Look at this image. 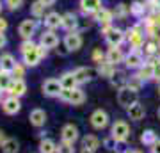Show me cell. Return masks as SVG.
<instances>
[{
    "mask_svg": "<svg viewBox=\"0 0 160 153\" xmlns=\"http://www.w3.org/2000/svg\"><path fill=\"white\" fill-rule=\"evenodd\" d=\"M41 89H43V94L48 98H55V96H61V93H62V84H61V80L59 79H46L41 85Z\"/></svg>",
    "mask_w": 160,
    "mask_h": 153,
    "instance_id": "obj_6",
    "label": "cell"
},
{
    "mask_svg": "<svg viewBox=\"0 0 160 153\" xmlns=\"http://www.w3.org/2000/svg\"><path fill=\"white\" fill-rule=\"evenodd\" d=\"M126 114H128V118L132 119V121H141V119H144V116H146V109H144L142 103H133L132 107L126 109Z\"/></svg>",
    "mask_w": 160,
    "mask_h": 153,
    "instance_id": "obj_20",
    "label": "cell"
},
{
    "mask_svg": "<svg viewBox=\"0 0 160 153\" xmlns=\"http://www.w3.org/2000/svg\"><path fill=\"white\" fill-rule=\"evenodd\" d=\"M139 77L142 80H151V79H155V64H151V63H144L141 68H139Z\"/></svg>",
    "mask_w": 160,
    "mask_h": 153,
    "instance_id": "obj_29",
    "label": "cell"
},
{
    "mask_svg": "<svg viewBox=\"0 0 160 153\" xmlns=\"http://www.w3.org/2000/svg\"><path fill=\"white\" fill-rule=\"evenodd\" d=\"M144 85V80L139 77V75H132V77H128V82H126V87H130V89L133 91H141V87Z\"/></svg>",
    "mask_w": 160,
    "mask_h": 153,
    "instance_id": "obj_33",
    "label": "cell"
},
{
    "mask_svg": "<svg viewBox=\"0 0 160 153\" xmlns=\"http://www.w3.org/2000/svg\"><path fill=\"white\" fill-rule=\"evenodd\" d=\"M96 73L100 75V77H103V79H110V77L116 73V66L114 64H110L109 61H103V63L98 64Z\"/></svg>",
    "mask_w": 160,
    "mask_h": 153,
    "instance_id": "obj_25",
    "label": "cell"
},
{
    "mask_svg": "<svg viewBox=\"0 0 160 153\" xmlns=\"http://www.w3.org/2000/svg\"><path fill=\"white\" fill-rule=\"evenodd\" d=\"M45 9H46V7L41 4L39 0L34 2V4L30 6V13H32V16H34V18H45Z\"/></svg>",
    "mask_w": 160,
    "mask_h": 153,
    "instance_id": "obj_36",
    "label": "cell"
},
{
    "mask_svg": "<svg viewBox=\"0 0 160 153\" xmlns=\"http://www.w3.org/2000/svg\"><path fill=\"white\" fill-rule=\"evenodd\" d=\"M16 66V59L12 54H2L0 55V69L4 71H12V68Z\"/></svg>",
    "mask_w": 160,
    "mask_h": 153,
    "instance_id": "obj_28",
    "label": "cell"
},
{
    "mask_svg": "<svg viewBox=\"0 0 160 153\" xmlns=\"http://www.w3.org/2000/svg\"><path fill=\"white\" fill-rule=\"evenodd\" d=\"M59 100H62L66 103H71V105H82L86 102V93L80 89V87H75V89H62Z\"/></svg>",
    "mask_w": 160,
    "mask_h": 153,
    "instance_id": "obj_2",
    "label": "cell"
},
{
    "mask_svg": "<svg viewBox=\"0 0 160 153\" xmlns=\"http://www.w3.org/2000/svg\"><path fill=\"white\" fill-rule=\"evenodd\" d=\"M6 43H7V39H6V34L4 32H0V50L6 46Z\"/></svg>",
    "mask_w": 160,
    "mask_h": 153,
    "instance_id": "obj_48",
    "label": "cell"
},
{
    "mask_svg": "<svg viewBox=\"0 0 160 153\" xmlns=\"http://www.w3.org/2000/svg\"><path fill=\"white\" fill-rule=\"evenodd\" d=\"M4 93H6V91H2V89H0V103L4 102V100H2V96H4Z\"/></svg>",
    "mask_w": 160,
    "mask_h": 153,
    "instance_id": "obj_53",
    "label": "cell"
},
{
    "mask_svg": "<svg viewBox=\"0 0 160 153\" xmlns=\"http://www.w3.org/2000/svg\"><path fill=\"white\" fill-rule=\"evenodd\" d=\"M102 144H103L105 148H107V150H114L116 144H118V141H116V139H114L112 135H109V137H105V139L102 141Z\"/></svg>",
    "mask_w": 160,
    "mask_h": 153,
    "instance_id": "obj_42",
    "label": "cell"
},
{
    "mask_svg": "<svg viewBox=\"0 0 160 153\" xmlns=\"http://www.w3.org/2000/svg\"><path fill=\"white\" fill-rule=\"evenodd\" d=\"M32 46H36L34 43H32V39H23V43L22 45H20V52H27V50H30V48H32Z\"/></svg>",
    "mask_w": 160,
    "mask_h": 153,
    "instance_id": "obj_45",
    "label": "cell"
},
{
    "mask_svg": "<svg viewBox=\"0 0 160 153\" xmlns=\"http://www.w3.org/2000/svg\"><path fill=\"white\" fill-rule=\"evenodd\" d=\"M20 151V142L12 137H7V141L2 146V153H18Z\"/></svg>",
    "mask_w": 160,
    "mask_h": 153,
    "instance_id": "obj_32",
    "label": "cell"
},
{
    "mask_svg": "<svg viewBox=\"0 0 160 153\" xmlns=\"http://www.w3.org/2000/svg\"><path fill=\"white\" fill-rule=\"evenodd\" d=\"M144 32L142 28H141V25H133V27H130L128 30H126V39H128V43H130L132 50H141L144 46Z\"/></svg>",
    "mask_w": 160,
    "mask_h": 153,
    "instance_id": "obj_3",
    "label": "cell"
},
{
    "mask_svg": "<svg viewBox=\"0 0 160 153\" xmlns=\"http://www.w3.org/2000/svg\"><path fill=\"white\" fill-rule=\"evenodd\" d=\"M22 2L23 0H6V6L11 9V11H16L18 7L22 6Z\"/></svg>",
    "mask_w": 160,
    "mask_h": 153,
    "instance_id": "obj_44",
    "label": "cell"
},
{
    "mask_svg": "<svg viewBox=\"0 0 160 153\" xmlns=\"http://www.w3.org/2000/svg\"><path fill=\"white\" fill-rule=\"evenodd\" d=\"M128 14H130V7L126 6V4H118V6H116V11H114L116 18L123 20V18H126Z\"/></svg>",
    "mask_w": 160,
    "mask_h": 153,
    "instance_id": "obj_37",
    "label": "cell"
},
{
    "mask_svg": "<svg viewBox=\"0 0 160 153\" xmlns=\"http://www.w3.org/2000/svg\"><path fill=\"white\" fill-rule=\"evenodd\" d=\"M11 75H12V79H23V77H25V64L16 63V66L12 68Z\"/></svg>",
    "mask_w": 160,
    "mask_h": 153,
    "instance_id": "obj_39",
    "label": "cell"
},
{
    "mask_svg": "<svg viewBox=\"0 0 160 153\" xmlns=\"http://www.w3.org/2000/svg\"><path fill=\"white\" fill-rule=\"evenodd\" d=\"M39 153H57V144L52 139H41L39 141Z\"/></svg>",
    "mask_w": 160,
    "mask_h": 153,
    "instance_id": "obj_30",
    "label": "cell"
},
{
    "mask_svg": "<svg viewBox=\"0 0 160 153\" xmlns=\"http://www.w3.org/2000/svg\"><path fill=\"white\" fill-rule=\"evenodd\" d=\"M92 61H94V63H103V61H105V54H103L102 50H100V48H96V50L92 52Z\"/></svg>",
    "mask_w": 160,
    "mask_h": 153,
    "instance_id": "obj_43",
    "label": "cell"
},
{
    "mask_svg": "<svg viewBox=\"0 0 160 153\" xmlns=\"http://www.w3.org/2000/svg\"><path fill=\"white\" fill-rule=\"evenodd\" d=\"M92 18H94L96 22H100V25H109V23H112V20H114V13L109 11V9H105V7H102L100 11H96L92 14Z\"/></svg>",
    "mask_w": 160,
    "mask_h": 153,
    "instance_id": "obj_24",
    "label": "cell"
},
{
    "mask_svg": "<svg viewBox=\"0 0 160 153\" xmlns=\"http://www.w3.org/2000/svg\"><path fill=\"white\" fill-rule=\"evenodd\" d=\"M82 36H80L78 30H75V32H68V34L64 36V46H66V50L68 52H77L82 48Z\"/></svg>",
    "mask_w": 160,
    "mask_h": 153,
    "instance_id": "obj_8",
    "label": "cell"
},
{
    "mask_svg": "<svg viewBox=\"0 0 160 153\" xmlns=\"http://www.w3.org/2000/svg\"><path fill=\"white\" fill-rule=\"evenodd\" d=\"M29 119H30V125L39 128V126H43L46 123V112L43 109H34V110H30Z\"/></svg>",
    "mask_w": 160,
    "mask_h": 153,
    "instance_id": "obj_22",
    "label": "cell"
},
{
    "mask_svg": "<svg viewBox=\"0 0 160 153\" xmlns=\"http://www.w3.org/2000/svg\"><path fill=\"white\" fill-rule=\"evenodd\" d=\"M144 11H146V4H142V2H133L130 6V14L135 18H142Z\"/></svg>",
    "mask_w": 160,
    "mask_h": 153,
    "instance_id": "obj_35",
    "label": "cell"
},
{
    "mask_svg": "<svg viewBox=\"0 0 160 153\" xmlns=\"http://www.w3.org/2000/svg\"><path fill=\"white\" fill-rule=\"evenodd\" d=\"M157 93H158V96H160V82L157 84Z\"/></svg>",
    "mask_w": 160,
    "mask_h": 153,
    "instance_id": "obj_54",
    "label": "cell"
},
{
    "mask_svg": "<svg viewBox=\"0 0 160 153\" xmlns=\"http://www.w3.org/2000/svg\"><path fill=\"white\" fill-rule=\"evenodd\" d=\"M22 57H23V64H25V66L34 68V66H38V64L41 63L43 57H46V48L41 46V45H36V46H32L30 50L23 52Z\"/></svg>",
    "mask_w": 160,
    "mask_h": 153,
    "instance_id": "obj_1",
    "label": "cell"
},
{
    "mask_svg": "<svg viewBox=\"0 0 160 153\" xmlns=\"http://www.w3.org/2000/svg\"><path fill=\"white\" fill-rule=\"evenodd\" d=\"M73 73H75V79H77V84L82 85V84H87V82H91L94 79L96 69L87 68V66H80V68L73 69Z\"/></svg>",
    "mask_w": 160,
    "mask_h": 153,
    "instance_id": "obj_11",
    "label": "cell"
},
{
    "mask_svg": "<svg viewBox=\"0 0 160 153\" xmlns=\"http://www.w3.org/2000/svg\"><path fill=\"white\" fill-rule=\"evenodd\" d=\"M144 55H148V57L158 55V45H157V43H153V41L146 43V45H144Z\"/></svg>",
    "mask_w": 160,
    "mask_h": 153,
    "instance_id": "obj_38",
    "label": "cell"
},
{
    "mask_svg": "<svg viewBox=\"0 0 160 153\" xmlns=\"http://www.w3.org/2000/svg\"><path fill=\"white\" fill-rule=\"evenodd\" d=\"M0 11H2V2H0Z\"/></svg>",
    "mask_w": 160,
    "mask_h": 153,
    "instance_id": "obj_57",
    "label": "cell"
},
{
    "mask_svg": "<svg viewBox=\"0 0 160 153\" xmlns=\"http://www.w3.org/2000/svg\"><path fill=\"white\" fill-rule=\"evenodd\" d=\"M157 141H158V137H157V134H155L153 130H144L142 134H141V142H142L144 146L151 148Z\"/></svg>",
    "mask_w": 160,
    "mask_h": 153,
    "instance_id": "obj_31",
    "label": "cell"
},
{
    "mask_svg": "<svg viewBox=\"0 0 160 153\" xmlns=\"http://www.w3.org/2000/svg\"><path fill=\"white\" fill-rule=\"evenodd\" d=\"M7 141V137H6V134H4V132L0 130V148L4 146V142Z\"/></svg>",
    "mask_w": 160,
    "mask_h": 153,
    "instance_id": "obj_50",
    "label": "cell"
},
{
    "mask_svg": "<svg viewBox=\"0 0 160 153\" xmlns=\"http://www.w3.org/2000/svg\"><path fill=\"white\" fill-rule=\"evenodd\" d=\"M157 45H158V52H160V38H158V43H157Z\"/></svg>",
    "mask_w": 160,
    "mask_h": 153,
    "instance_id": "obj_55",
    "label": "cell"
},
{
    "mask_svg": "<svg viewBox=\"0 0 160 153\" xmlns=\"http://www.w3.org/2000/svg\"><path fill=\"white\" fill-rule=\"evenodd\" d=\"M2 110L7 114V116H14L22 110V102H20V98L18 96H9L2 102Z\"/></svg>",
    "mask_w": 160,
    "mask_h": 153,
    "instance_id": "obj_10",
    "label": "cell"
},
{
    "mask_svg": "<svg viewBox=\"0 0 160 153\" xmlns=\"http://www.w3.org/2000/svg\"><path fill=\"white\" fill-rule=\"evenodd\" d=\"M43 22H45V27L48 28V30H55V28L62 27V14L52 11V13H48V14L45 16Z\"/></svg>",
    "mask_w": 160,
    "mask_h": 153,
    "instance_id": "obj_18",
    "label": "cell"
},
{
    "mask_svg": "<svg viewBox=\"0 0 160 153\" xmlns=\"http://www.w3.org/2000/svg\"><path fill=\"white\" fill-rule=\"evenodd\" d=\"M36 28H38L36 20L27 18V20H23V22L20 23V27H18V34L22 36L23 39H32V36L36 34Z\"/></svg>",
    "mask_w": 160,
    "mask_h": 153,
    "instance_id": "obj_12",
    "label": "cell"
},
{
    "mask_svg": "<svg viewBox=\"0 0 160 153\" xmlns=\"http://www.w3.org/2000/svg\"><path fill=\"white\" fill-rule=\"evenodd\" d=\"M80 153H94V151H91V150H86V148H82V150H80Z\"/></svg>",
    "mask_w": 160,
    "mask_h": 153,
    "instance_id": "obj_52",
    "label": "cell"
},
{
    "mask_svg": "<svg viewBox=\"0 0 160 153\" xmlns=\"http://www.w3.org/2000/svg\"><path fill=\"white\" fill-rule=\"evenodd\" d=\"M125 54H123V50H121L119 46H110L109 50H107V54H105V61H109L110 64H119V63H125Z\"/></svg>",
    "mask_w": 160,
    "mask_h": 153,
    "instance_id": "obj_15",
    "label": "cell"
},
{
    "mask_svg": "<svg viewBox=\"0 0 160 153\" xmlns=\"http://www.w3.org/2000/svg\"><path fill=\"white\" fill-rule=\"evenodd\" d=\"M11 82H12L11 71H4V69H0V89L7 91L9 89V85H11Z\"/></svg>",
    "mask_w": 160,
    "mask_h": 153,
    "instance_id": "obj_34",
    "label": "cell"
},
{
    "mask_svg": "<svg viewBox=\"0 0 160 153\" xmlns=\"http://www.w3.org/2000/svg\"><path fill=\"white\" fill-rule=\"evenodd\" d=\"M75 144H69V142L61 141L57 144V153H75Z\"/></svg>",
    "mask_w": 160,
    "mask_h": 153,
    "instance_id": "obj_40",
    "label": "cell"
},
{
    "mask_svg": "<svg viewBox=\"0 0 160 153\" xmlns=\"http://www.w3.org/2000/svg\"><path fill=\"white\" fill-rule=\"evenodd\" d=\"M89 121H91V126L94 130H103V128L109 126V114L105 112L103 109H96V110L91 114Z\"/></svg>",
    "mask_w": 160,
    "mask_h": 153,
    "instance_id": "obj_7",
    "label": "cell"
},
{
    "mask_svg": "<svg viewBox=\"0 0 160 153\" xmlns=\"http://www.w3.org/2000/svg\"><path fill=\"white\" fill-rule=\"evenodd\" d=\"M137 102H139V93L137 91L130 89V87H123V89L118 91V103H119L121 107L128 109Z\"/></svg>",
    "mask_w": 160,
    "mask_h": 153,
    "instance_id": "obj_5",
    "label": "cell"
},
{
    "mask_svg": "<svg viewBox=\"0 0 160 153\" xmlns=\"http://www.w3.org/2000/svg\"><path fill=\"white\" fill-rule=\"evenodd\" d=\"M157 114H158V119H160V107H158V112H157Z\"/></svg>",
    "mask_w": 160,
    "mask_h": 153,
    "instance_id": "obj_56",
    "label": "cell"
},
{
    "mask_svg": "<svg viewBox=\"0 0 160 153\" xmlns=\"http://www.w3.org/2000/svg\"><path fill=\"white\" fill-rule=\"evenodd\" d=\"M146 23H153L155 27H158V28H160V9L153 11V14H151V16L146 18Z\"/></svg>",
    "mask_w": 160,
    "mask_h": 153,
    "instance_id": "obj_41",
    "label": "cell"
},
{
    "mask_svg": "<svg viewBox=\"0 0 160 153\" xmlns=\"http://www.w3.org/2000/svg\"><path fill=\"white\" fill-rule=\"evenodd\" d=\"M110 135L114 137L118 142H125L128 137H130V126L126 121L123 119H118L112 123V128H110Z\"/></svg>",
    "mask_w": 160,
    "mask_h": 153,
    "instance_id": "obj_4",
    "label": "cell"
},
{
    "mask_svg": "<svg viewBox=\"0 0 160 153\" xmlns=\"http://www.w3.org/2000/svg\"><path fill=\"white\" fill-rule=\"evenodd\" d=\"M109 80H110V84H112V87H116V89L119 91V89H123V87H126L128 77H126V73L123 69H116V73L112 75Z\"/></svg>",
    "mask_w": 160,
    "mask_h": 153,
    "instance_id": "obj_23",
    "label": "cell"
},
{
    "mask_svg": "<svg viewBox=\"0 0 160 153\" xmlns=\"http://www.w3.org/2000/svg\"><path fill=\"white\" fill-rule=\"evenodd\" d=\"M39 45H41V46H45L46 50H50V48H55V46L59 45L57 34H55L53 30H45V32L39 36Z\"/></svg>",
    "mask_w": 160,
    "mask_h": 153,
    "instance_id": "obj_14",
    "label": "cell"
},
{
    "mask_svg": "<svg viewBox=\"0 0 160 153\" xmlns=\"http://www.w3.org/2000/svg\"><path fill=\"white\" fill-rule=\"evenodd\" d=\"M149 150H151V153H160V139L157 142H155L153 146L149 148Z\"/></svg>",
    "mask_w": 160,
    "mask_h": 153,
    "instance_id": "obj_47",
    "label": "cell"
},
{
    "mask_svg": "<svg viewBox=\"0 0 160 153\" xmlns=\"http://www.w3.org/2000/svg\"><path fill=\"white\" fill-rule=\"evenodd\" d=\"M125 153H141V151H139V150H130V148H128Z\"/></svg>",
    "mask_w": 160,
    "mask_h": 153,
    "instance_id": "obj_51",
    "label": "cell"
},
{
    "mask_svg": "<svg viewBox=\"0 0 160 153\" xmlns=\"http://www.w3.org/2000/svg\"><path fill=\"white\" fill-rule=\"evenodd\" d=\"M39 2H41V4H43L45 7H52L53 4H55V2H57V0H39Z\"/></svg>",
    "mask_w": 160,
    "mask_h": 153,
    "instance_id": "obj_49",
    "label": "cell"
},
{
    "mask_svg": "<svg viewBox=\"0 0 160 153\" xmlns=\"http://www.w3.org/2000/svg\"><path fill=\"white\" fill-rule=\"evenodd\" d=\"M100 146H102V141L98 139L96 135H86L84 139H82V148H86V150H91V151L96 153L98 150H100Z\"/></svg>",
    "mask_w": 160,
    "mask_h": 153,
    "instance_id": "obj_27",
    "label": "cell"
},
{
    "mask_svg": "<svg viewBox=\"0 0 160 153\" xmlns=\"http://www.w3.org/2000/svg\"><path fill=\"white\" fill-rule=\"evenodd\" d=\"M59 80H61V84H62L64 89H75V87H78L73 71H64V73L59 77Z\"/></svg>",
    "mask_w": 160,
    "mask_h": 153,
    "instance_id": "obj_26",
    "label": "cell"
},
{
    "mask_svg": "<svg viewBox=\"0 0 160 153\" xmlns=\"http://www.w3.org/2000/svg\"><path fill=\"white\" fill-rule=\"evenodd\" d=\"M7 93H9L11 96L22 98L23 94L27 93V84H25V80L23 79H12V82H11V85H9Z\"/></svg>",
    "mask_w": 160,
    "mask_h": 153,
    "instance_id": "obj_16",
    "label": "cell"
},
{
    "mask_svg": "<svg viewBox=\"0 0 160 153\" xmlns=\"http://www.w3.org/2000/svg\"><path fill=\"white\" fill-rule=\"evenodd\" d=\"M6 30H7V20L0 18V32H6Z\"/></svg>",
    "mask_w": 160,
    "mask_h": 153,
    "instance_id": "obj_46",
    "label": "cell"
},
{
    "mask_svg": "<svg viewBox=\"0 0 160 153\" xmlns=\"http://www.w3.org/2000/svg\"><path fill=\"white\" fill-rule=\"evenodd\" d=\"M144 64V57L141 50H130L125 57V66L128 69H139Z\"/></svg>",
    "mask_w": 160,
    "mask_h": 153,
    "instance_id": "obj_9",
    "label": "cell"
},
{
    "mask_svg": "<svg viewBox=\"0 0 160 153\" xmlns=\"http://www.w3.org/2000/svg\"><path fill=\"white\" fill-rule=\"evenodd\" d=\"M102 9V0H80V11L84 14H94Z\"/></svg>",
    "mask_w": 160,
    "mask_h": 153,
    "instance_id": "obj_19",
    "label": "cell"
},
{
    "mask_svg": "<svg viewBox=\"0 0 160 153\" xmlns=\"http://www.w3.org/2000/svg\"><path fill=\"white\" fill-rule=\"evenodd\" d=\"M78 27V16L75 13H64L62 14V28H66L68 32H75Z\"/></svg>",
    "mask_w": 160,
    "mask_h": 153,
    "instance_id": "obj_21",
    "label": "cell"
},
{
    "mask_svg": "<svg viewBox=\"0 0 160 153\" xmlns=\"http://www.w3.org/2000/svg\"><path fill=\"white\" fill-rule=\"evenodd\" d=\"M61 141L69 142V144H75V142L78 141V128H77L73 123L64 125L62 130H61Z\"/></svg>",
    "mask_w": 160,
    "mask_h": 153,
    "instance_id": "obj_13",
    "label": "cell"
},
{
    "mask_svg": "<svg viewBox=\"0 0 160 153\" xmlns=\"http://www.w3.org/2000/svg\"><path fill=\"white\" fill-rule=\"evenodd\" d=\"M105 39H107V43H109V46H119L123 41L126 39V32H123L121 28H112L109 34L105 36Z\"/></svg>",
    "mask_w": 160,
    "mask_h": 153,
    "instance_id": "obj_17",
    "label": "cell"
}]
</instances>
